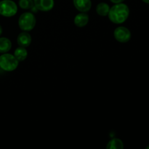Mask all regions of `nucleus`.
<instances>
[{
	"label": "nucleus",
	"instance_id": "1",
	"mask_svg": "<svg viewBox=\"0 0 149 149\" xmlns=\"http://www.w3.org/2000/svg\"><path fill=\"white\" fill-rule=\"evenodd\" d=\"M130 15V9L127 4L124 3L115 4L113 7H110L108 14L111 21L115 24H121L126 21Z\"/></svg>",
	"mask_w": 149,
	"mask_h": 149
},
{
	"label": "nucleus",
	"instance_id": "2",
	"mask_svg": "<svg viewBox=\"0 0 149 149\" xmlns=\"http://www.w3.org/2000/svg\"><path fill=\"white\" fill-rule=\"evenodd\" d=\"M36 17L34 15L29 12L23 13L18 19V26L23 31H30L33 30L36 25Z\"/></svg>",
	"mask_w": 149,
	"mask_h": 149
},
{
	"label": "nucleus",
	"instance_id": "3",
	"mask_svg": "<svg viewBox=\"0 0 149 149\" xmlns=\"http://www.w3.org/2000/svg\"><path fill=\"white\" fill-rule=\"evenodd\" d=\"M19 61L14 55L4 53L0 56V68L5 71H13L18 66Z\"/></svg>",
	"mask_w": 149,
	"mask_h": 149
},
{
	"label": "nucleus",
	"instance_id": "4",
	"mask_svg": "<svg viewBox=\"0 0 149 149\" xmlns=\"http://www.w3.org/2000/svg\"><path fill=\"white\" fill-rule=\"evenodd\" d=\"M17 12V6L12 0H2L0 1V15L4 17H13Z\"/></svg>",
	"mask_w": 149,
	"mask_h": 149
},
{
	"label": "nucleus",
	"instance_id": "5",
	"mask_svg": "<svg viewBox=\"0 0 149 149\" xmlns=\"http://www.w3.org/2000/svg\"><path fill=\"white\" fill-rule=\"evenodd\" d=\"M113 36L116 41L122 43H126L131 39V32L125 26H119L114 30Z\"/></svg>",
	"mask_w": 149,
	"mask_h": 149
},
{
	"label": "nucleus",
	"instance_id": "6",
	"mask_svg": "<svg viewBox=\"0 0 149 149\" xmlns=\"http://www.w3.org/2000/svg\"><path fill=\"white\" fill-rule=\"evenodd\" d=\"M54 0H33V5L42 12L50 11L54 7Z\"/></svg>",
	"mask_w": 149,
	"mask_h": 149
},
{
	"label": "nucleus",
	"instance_id": "7",
	"mask_svg": "<svg viewBox=\"0 0 149 149\" xmlns=\"http://www.w3.org/2000/svg\"><path fill=\"white\" fill-rule=\"evenodd\" d=\"M74 7L81 13H87L91 9V0H73Z\"/></svg>",
	"mask_w": 149,
	"mask_h": 149
},
{
	"label": "nucleus",
	"instance_id": "8",
	"mask_svg": "<svg viewBox=\"0 0 149 149\" xmlns=\"http://www.w3.org/2000/svg\"><path fill=\"white\" fill-rule=\"evenodd\" d=\"M17 42L20 47H28L31 43V36L28 31H23L17 36Z\"/></svg>",
	"mask_w": 149,
	"mask_h": 149
},
{
	"label": "nucleus",
	"instance_id": "9",
	"mask_svg": "<svg viewBox=\"0 0 149 149\" xmlns=\"http://www.w3.org/2000/svg\"><path fill=\"white\" fill-rule=\"evenodd\" d=\"M89 22V16L86 13H79L74 17V24L79 28L84 27Z\"/></svg>",
	"mask_w": 149,
	"mask_h": 149
},
{
	"label": "nucleus",
	"instance_id": "10",
	"mask_svg": "<svg viewBox=\"0 0 149 149\" xmlns=\"http://www.w3.org/2000/svg\"><path fill=\"white\" fill-rule=\"evenodd\" d=\"M12 47V42L6 37L0 38V53H7Z\"/></svg>",
	"mask_w": 149,
	"mask_h": 149
},
{
	"label": "nucleus",
	"instance_id": "11",
	"mask_svg": "<svg viewBox=\"0 0 149 149\" xmlns=\"http://www.w3.org/2000/svg\"><path fill=\"white\" fill-rule=\"evenodd\" d=\"M14 56L15 57L16 59H17L19 62H22V61H25L28 56V52L27 50H26V47H23L19 46V47H17V49L15 50Z\"/></svg>",
	"mask_w": 149,
	"mask_h": 149
},
{
	"label": "nucleus",
	"instance_id": "12",
	"mask_svg": "<svg viewBox=\"0 0 149 149\" xmlns=\"http://www.w3.org/2000/svg\"><path fill=\"white\" fill-rule=\"evenodd\" d=\"M110 10V7L106 2H100L96 7V13L100 16H107Z\"/></svg>",
	"mask_w": 149,
	"mask_h": 149
},
{
	"label": "nucleus",
	"instance_id": "13",
	"mask_svg": "<svg viewBox=\"0 0 149 149\" xmlns=\"http://www.w3.org/2000/svg\"><path fill=\"white\" fill-rule=\"evenodd\" d=\"M107 149H123L124 143L119 138H113L108 143L106 146Z\"/></svg>",
	"mask_w": 149,
	"mask_h": 149
},
{
	"label": "nucleus",
	"instance_id": "14",
	"mask_svg": "<svg viewBox=\"0 0 149 149\" xmlns=\"http://www.w3.org/2000/svg\"><path fill=\"white\" fill-rule=\"evenodd\" d=\"M19 6L23 10H30L34 5L32 0H19Z\"/></svg>",
	"mask_w": 149,
	"mask_h": 149
},
{
	"label": "nucleus",
	"instance_id": "15",
	"mask_svg": "<svg viewBox=\"0 0 149 149\" xmlns=\"http://www.w3.org/2000/svg\"><path fill=\"white\" fill-rule=\"evenodd\" d=\"M110 1H111L112 3H113V4H119V3L123 2L125 0H110Z\"/></svg>",
	"mask_w": 149,
	"mask_h": 149
},
{
	"label": "nucleus",
	"instance_id": "16",
	"mask_svg": "<svg viewBox=\"0 0 149 149\" xmlns=\"http://www.w3.org/2000/svg\"><path fill=\"white\" fill-rule=\"evenodd\" d=\"M142 1H143V2L146 3V4H149V0H142Z\"/></svg>",
	"mask_w": 149,
	"mask_h": 149
},
{
	"label": "nucleus",
	"instance_id": "17",
	"mask_svg": "<svg viewBox=\"0 0 149 149\" xmlns=\"http://www.w3.org/2000/svg\"><path fill=\"white\" fill-rule=\"evenodd\" d=\"M1 33H2V28H1V26H0V36H1Z\"/></svg>",
	"mask_w": 149,
	"mask_h": 149
},
{
	"label": "nucleus",
	"instance_id": "18",
	"mask_svg": "<svg viewBox=\"0 0 149 149\" xmlns=\"http://www.w3.org/2000/svg\"><path fill=\"white\" fill-rule=\"evenodd\" d=\"M146 149H149V146H148L146 147Z\"/></svg>",
	"mask_w": 149,
	"mask_h": 149
}]
</instances>
